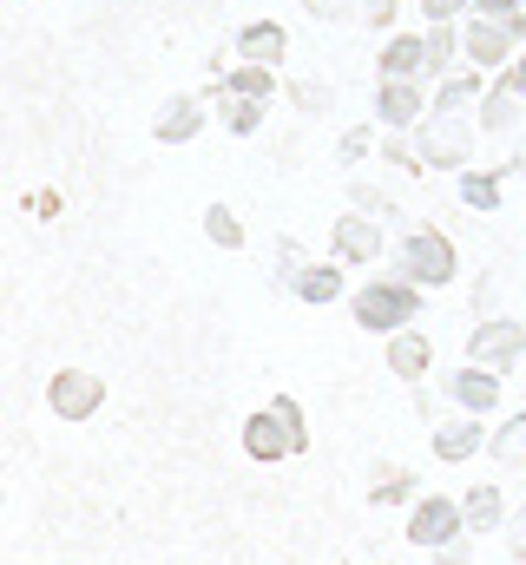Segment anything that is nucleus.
Masks as SVG:
<instances>
[{
	"instance_id": "nucleus-1",
	"label": "nucleus",
	"mask_w": 526,
	"mask_h": 565,
	"mask_svg": "<svg viewBox=\"0 0 526 565\" xmlns=\"http://www.w3.org/2000/svg\"><path fill=\"white\" fill-rule=\"evenodd\" d=\"M421 282H408V277H376V282H362L356 296H349V309H356V322L362 329H376V335H394V329H408L414 316H421Z\"/></svg>"
},
{
	"instance_id": "nucleus-2",
	"label": "nucleus",
	"mask_w": 526,
	"mask_h": 565,
	"mask_svg": "<svg viewBox=\"0 0 526 565\" xmlns=\"http://www.w3.org/2000/svg\"><path fill=\"white\" fill-rule=\"evenodd\" d=\"M303 447H309V427H303V408H296L290 395H276L263 415L244 422V454L263 460V467H270V460H290V454H303Z\"/></svg>"
},
{
	"instance_id": "nucleus-3",
	"label": "nucleus",
	"mask_w": 526,
	"mask_h": 565,
	"mask_svg": "<svg viewBox=\"0 0 526 565\" xmlns=\"http://www.w3.org/2000/svg\"><path fill=\"white\" fill-rule=\"evenodd\" d=\"M394 257H401V277L421 282V289H441V282H454V270H461L454 264V244L441 231H408Z\"/></svg>"
},
{
	"instance_id": "nucleus-4",
	"label": "nucleus",
	"mask_w": 526,
	"mask_h": 565,
	"mask_svg": "<svg viewBox=\"0 0 526 565\" xmlns=\"http://www.w3.org/2000/svg\"><path fill=\"white\" fill-rule=\"evenodd\" d=\"M461 533H467L461 500H448V493H421V500L408 507V546L441 553V546H448V540H461Z\"/></svg>"
},
{
	"instance_id": "nucleus-5",
	"label": "nucleus",
	"mask_w": 526,
	"mask_h": 565,
	"mask_svg": "<svg viewBox=\"0 0 526 565\" xmlns=\"http://www.w3.org/2000/svg\"><path fill=\"white\" fill-rule=\"evenodd\" d=\"M520 355H526V329L514 322V316H487V322H474V335H467V362L507 375V369H520Z\"/></svg>"
},
{
	"instance_id": "nucleus-6",
	"label": "nucleus",
	"mask_w": 526,
	"mask_h": 565,
	"mask_svg": "<svg viewBox=\"0 0 526 565\" xmlns=\"http://www.w3.org/2000/svg\"><path fill=\"white\" fill-rule=\"evenodd\" d=\"M448 402H454L461 415H494V408H501V375L481 369V362H467V369L448 375Z\"/></svg>"
},
{
	"instance_id": "nucleus-7",
	"label": "nucleus",
	"mask_w": 526,
	"mask_h": 565,
	"mask_svg": "<svg viewBox=\"0 0 526 565\" xmlns=\"http://www.w3.org/2000/svg\"><path fill=\"white\" fill-rule=\"evenodd\" d=\"M46 402H53V415L60 422H86L99 402H106V388L93 382V375H80V369H66V375H53V388H46Z\"/></svg>"
},
{
	"instance_id": "nucleus-8",
	"label": "nucleus",
	"mask_w": 526,
	"mask_h": 565,
	"mask_svg": "<svg viewBox=\"0 0 526 565\" xmlns=\"http://www.w3.org/2000/svg\"><path fill=\"white\" fill-rule=\"evenodd\" d=\"M474 454H487V427H481V415H454V422H434V460L461 467V460H474Z\"/></svg>"
},
{
	"instance_id": "nucleus-9",
	"label": "nucleus",
	"mask_w": 526,
	"mask_h": 565,
	"mask_svg": "<svg viewBox=\"0 0 526 565\" xmlns=\"http://www.w3.org/2000/svg\"><path fill=\"white\" fill-rule=\"evenodd\" d=\"M526 33V20H494V13H474V26H467V53L481 60V66H501L507 53H514V40Z\"/></svg>"
},
{
	"instance_id": "nucleus-10",
	"label": "nucleus",
	"mask_w": 526,
	"mask_h": 565,
	"mask_svg": "<svg viewBox=\"0 0 526 565\" xmlns=\"http://www.w3.org/2000/svg\"><path fill=\"white\" fill-rule=\"evenodd\" d=\"M461 520H467L474 540L507 533V493H501V487H467V493H461Z\"/></svg>"
},
{
	"instance_id": "nucleus-11",
	"label": "nucleus",
	"mask_w": 526,
	"mask_h": 565,
	"mask_svg": "<svg viewBox=\"0 0 526 565\" xmlns=\"http://www.w3.org/2000/svg\"><path fill=\"white\" fill-rule=\"evenodd\" d=\"M376 257H382V231L362 211H349L336 224V264H376Z\"/></svg>"
},
{
	"instance_id": "nucleus-12",
	"label": "nucleus",
	"mask_w": 526,
	"mask_h": 565,
	"mask_svg": "<svg viewBox=\"0 0 526 565\" xmlns=\"http://www.w3.org/2000/svg\"><path fill=\"white\" fill-rule=\"evenodd\" d=\"M389 369L401 375V382H421V375L434 369V342L414 335V329H394L389 335Z\"/></svg>"
},
{
	"instance_id": "nucleus-13",
	"label": "nucleus",
	"mask_w": 526,
	"mask_h": 565,
	"mask_svg": "<svg viewBox=\"0 0 526 565\" xmlns=\"http://www.w3.org/2000/svg\"><path fill=\"white\" fill-rule=\"evenodd\" d=\"M487 454L501 460V467H526V415L494 427V440H487Z\"/></svg>"
},
{
	"instance_id": "nucleus-14",
	"label": "nucleus",
	"mask_w": 526,
	"mask_h": 565,
	"mask_svg": "<svg viewBox=\"0 0 526 565\" xmlns=\"http://www.w3.org/2000/svg\"><path fill=\"white\" fill-rule=\"evenodd\" d=\"M421 500V487H414V473H401V467H389L376 487H369V507H414Z\"/></svg>"
},
{
	"instance_id": "nucleus-15",
	"label": "nucleus",
	"mask_w": 526,
	"mask_h": 565,
	"mask_svg": "<svg viewBox=\"0 0 526 565\" xmlns=\"http://www.w3.org/2000/svg\"><path fill=\"white\" fill-rule=\"evenodd\" d=\"M461 204L467 211H501V178L494 171H461Z\"/></svg>"
},
{
	"instance_id": "nucleus-16",
	"label": "nucleus",
	"mask_w": 526,
	"mask_h": 565,
	"mask_svg": "<svg viewBox=\"0 0 526 565\" xmlns=\"http://www.w3.org/2000/svg\"><path fill=\"white\" fill-rule=\"evenodd\" d=\"M296 296H303V302H336V296H343V270H336V264L303 270V277H296Z\"/></svg>"
},
{
	"instance_id": "nucleus-17",
	"label": "nucleus",
	"mask_w": 526,
	"mask_h": 565,
	"mask_svg": "<svg viewBox=\"0 0 526 565\" xmlns=\"http://www.w3.org/2000/svg\"><path fill=\"white\" fill-rule=\"evenodd\" d=\"M421 158H428V164H461V158H467V132H454V126L428 132V145H421Z\"/></svg>"
},
{
	"instance_id": "nucleus-18",
	"label": "nucleus",
	"mask_w": 526,
	"mask_h": 565,
	"mask_svg": "<svg viewBox=\"0 0 526 565\" xmlns=\"http://www.w3.org/2000/svg\"><path fill=\"white\" fill-rule=\"evenodd\" d=\"M414 113H421V93H414V86H401V79L382 86V119H389V126H408Z\"/></svg>"
},
{
	"instance_id": "nucleus-19",
	"label": "nucleus",
	"mask_w": 526,
	"mask_h": 565,
	"mask_svg": "<svg viewBox=\"0 0 526 565\" xmlns=\"http://www.w3.org/2000/svg\"><path fill=\"white\" fill-rule=\"evenodd\" d=\"M514 113H520V93H514V86H501V93L481 99V126H487V132H494V126H514Z\"/></svg>"
},
{
	"instance_id": "nucleus-20",
	"label": "nucleus",
	"mask_w": 526,
	"mask_h": 565,
	"mask_svg": "<svg viewBox=\"0 0 526 565\" xmlns=\"http://www.w3.org/2000/svg\"><path fill=\"white\" fill-rule=\"evenodd\" d=\"M244 53H251V60H276V53H283V26H251V33H244Z\"/></svg>"
},
{
	"instance_id": "nucleus-21",
	"label": "nucleus",
	"mask_w": 526,
	"mask_h": 565,
	"mask_svg": "<svg viewBox=\"0 0 526 565\" xmlns=\"http://www.w3.org/2000/svg\"><path fill=\"white\" fill-rule=\"evenodd\" d=\"M204 231H211V244H224V250H238V244H244V231H238V217H231V211H211V217H204Z\"/></svg>"
},
{
	"instance_id": "nucleus-22",
	"label": "nucleus",
	"mask_w": 526,
	"mask_h": 565,
	"mask_svg": "<svg viewBox=\"0 0 526 565\" xmlns=\"http://www.w3.org/2000/svg\"><path fill=\"white\" fill-rule=\"evenodd\" d=\"M421 60H428V46H421V40H394V46H389V73H414Z\"/></svg>"
},
{
	"instance_id": "nucleus-23",
	"label": "nucleus",
	"mask_w": 526,
	"mask_h": 565,
	"mask_svg": "<svg viewBox=\"0 0 526 565\" xmlns=\"http://www.w3.org/2000/svg\"><path fill=\"white\" fill-rule=\"evenodd\" d=\"M507 553L526 565V507H520V513H507Z\"/></svg>"
},
{
	"instance_id": "nucleus-24",
	"label": "nucleus",
	"mask_w": 526,
	"mask_h": 565,
	"mask_svg": "<svg viewBox=\"0 0 526 565\" xmlns=\"http://www.w3.org/2000/svg\"><path fill=\"white\" fill-rule=\"evenodd\" d=\"M467 540H474V533H461V540H448V546L434 553V565H467V559H474V546H467Z\"/></svg>"
},
{
	"instance_id": "nucleus-25",
	"label": "nucleus",
	"mask_w": 526,
	"mask_h": 565,
	"mask_svg": "<svg viewBox=\"0 0 526 565\" xmlns=\"http://www.w3.org/2000/svg\"><path fill=\"white\" fill-rule=\"evenodd\" d=\"M467 99H474V79H448V93H441L434 106H441V113H454V106H467Z\"/></svg>"
},
{
	"instance_id": "nucleus-26",
	"label": "nucleus",
	"mask_w": 526,
	"mask_h": 565,
	"mask_svg": "<svg viewBox=\"0 0 526 565\" xmlns=\"http://www.w3.org/2000/svg\"><path fill=\"white\" fill-rule=\"evenodd\" d=\"M467 0H428V20H448V13H461Z\"/></svg>"
},
{
	"instance_id": "nucleus-27",
	"label": "nucleus",
	"mask_w": 526,
	"mask_h": 565,
	"mask_svg": "<svg viewBox=\"0 0 526 565\" xmlns=\"http://www.w3.org/2000/svg\"><path fill=\"white\" fill-rule=\"evenodd\" d=\"M481 13H494V20H514V0H474Z\"/></svg>"
},
{
	"instance_id": "nucleus-28",
	"label": "nucleus",
	"mask_w": 526,
	"mask_h": 565,
	"mask_svg": "<svg viewBox=\"0 0 526 565\" xmlns=\"http://www.w3.org/2000/svg\"><path fill=\"white\" fill-rule=\"evenodd\" d=\"M507 86H514V93H520V99H526V53H520V60H514V73H507Z\"/></svg>"
},
{
	"instance_id": "nucleus-29",
	"label": "nucleus",
	"mask_w": 526,
	"mask_h": 565,
	"mask_svg": "<svg viewBox=\"0 0 526 565\" xmlns=\"http://www.w3.org/2000/svg\"><path fill=\"white\" fill-rule=\"evenodd\" d=\"M309 7H316V13H343L349 0H309Z\"/></svg>"
}]
</instances>
